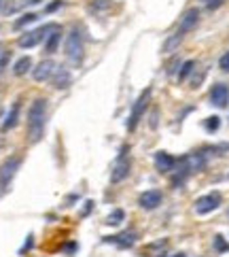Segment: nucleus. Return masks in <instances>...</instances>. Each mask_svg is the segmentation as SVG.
I'll list each match as a JSON object with an SVG mask.
<instances>
[{
    "label": "nucleus",
    "mask_w": 229,
    "mask_h": 257,
    "mask_svg": "<svg viewBox=\"0 0 229 257\" xmlns=\"http://www.w3.org/2000/svg\"><path fill=\"white\" fill-rule=\"evenodd\" d=\"M218 68L223 72H229V51H225L221 56V60H218Z\"/></svg>",
    "instance_id": "nucleus-26"
},
{
    "label": "nucleus",
    "mask_w": 229,
    "mask_h": 257,
    "mask_svg": "<svg viewBox=\"0 0 229 257\" xmlns=\"http://www.w3.org/2000/svg\"><path fill=\"white\" fill-rule=\"evenodd\" d=\"M176 166V158H172L166 151H157L155 153V168H157L161 174H170Z\"/></svg>",
    "instance_id": "nucleus-12"
},
{
    "label": "nucleus",
    "mask_w": 229,
    "mask_h": 257,
    "mask_svg": "<svg viewBox=\"0 0 229 257\" xmlns=\"http://www.w3.org/2000/svg\"><path fill=\"white\" fill-rule=\"evenodd\" d=\"M201 5H204L208 11H214V9L223 7V0H201Z\"/></svg>",
    "instance_id": "nucleus-25"
},
{
    "label": "nucleus",
    "mask_w": 229,
    "mask_h": 257,
    "mask_svg": "<svg viewBox=\"0 0 229 257\" xmlns=\"http://www.w3.org/2000/svg\"><path fill=\"white\" fill-rule=\"evenodd\" d=\"M123 219H125V213H123V208H117L115 213H111V215L106 217V223H108V225H119V223L123 221Z\"/></svg>",
    "instance_id": "nucleus-22"
},
{
    "label": "nucleus",
    "mask_w": 229,
    "mask_h": 257,
    "mask_svg": "<svg viewBox=\"0 0 229 257\" xmlns=\"http://www.w3.org/2000/svg\"><path fill=\"white\" fill-rule=\"evenodd\" d=\"M3 5H5V0H0V11H3Z\"/></svg>",
    "instance_id": "nucleus-31"
},
{
    "label": "nucleus",
    "mask_w": 229,
    "mask_h": 257,
    "mask_svg": "<svg viewBox=\"0 0 229 257\" xmlns=\"http://www.w3.org/2000/svg\"><path fill=\"white\" fill-rule=\"evenodd\" d=\"M199 24V9H189V11H185V15H182V20L178 24V32L180 34H187L195 28V26Z\"/></svg>",
    "instance_id": "nucleus-11"
},
{
    "label": "nucleus",
    "mask_w": 229,
    "mask_h": 257,
    "mask_svg": "<svg viewBox=\"0 0 229 257\" xmlns=\"http://www.w3.org/2000/svg\"><path fill=\"white\" fill-rule=\"evenodd\" d=\"M174 257H187L185 253H176V255H174Z\"/></svg>",
    "instance_id": "nucleus-30"
},
{
    "label": "nucleus",
    "mask_w": 229,
    "mask_h": 257,
    "mask_svg": "<svg viewBox=\"0 0 229 257\" xmlns=\"http://www.w3.org/2000/svg\"><path fill=\"white\" fill-rule=\"evenodd\" d=\"M7 60H9L7 56H3V58H0V70H3V68H5V64H7Z\"/></svg>",
    "instance_id": "nucleus-29"
},
{
    "label": "nucleus",
    "mask_w": 229,
    "mask_h": 257,
    "mask_svg": "<svg viewBox=\"0 0 229 257\" xmlns=\"http://www.w3.org/2000/svg\"><path fill=\"white\" fill-rule=\"evenodd\" d=\"M214 249H216L218 253H227V251H229V242L225 240L221 234H216V236H214Z\"/></svg>",
    "instance_id": "nucleus-23"
},
{
    "label": "nucleus",
    "mask_w": 229,
    "mask_h": 257,
    "mask_svg": "<svg viewBox=\"0 0 229 257\" xmlns=\"http://www.w3.org/2000/svg\"><path fill=\"white\" fill-rule=\"evenodd\" d=\"M161 200H163V196H161L159 189H149V191H142V194H140L138 204L144 210H155L161 204Z\"/></svg>",
    "instance_id": "nucleus-9"
},
{
    "label": "nucleus",
    "mask_w": 229,
    "mask_h": 257,
    "mask_svg": "<svg viewBox=\"0 0 229 257\" xmlns=\"http://www.w3.org/2000/svg\"><path fill=\"white\" fill-rule=\"evenodd\" d=\"M20 3H22V5H41L43 0H20Z\"/></svg>",
    "instance_id": "nucleus-28"
},
{
    "label": "nucleus",
    "mask_w": 229,
    "mask_h": 257,
    "mask_svg": "<svg viewBox=\"0 0 229 257\" xmlns=\"http://www.w3.org/2000/svg\"><path fill=\"white\" fill-rule=\"evenodd\" d=\"M193 68H195V60H187V62L180 64V70H178V81H180V83L189 79V75L193 72Z\"/></svg>",
    "instance_id": "nucleus-20"
},
{
    "label": "nucleus",
    "mask_w": 229,
    "mask_h": 257,
    "mask_svg": "<svg viewBox=\"0 0 229 257\" xmlns=\"http://www.w3.org/2000/svg\"><path fill=\"white\" fill-rule=\"evenodd\" d=\"M20 166H22V158H9V160H5V164L0 166V187H3V191L9 187V183L13 181V177L17 174V170H20Z\"/></svg>",
    "instance_id": "nucleus-7"
},
{
    "label": "nucleus",
    "mask_w": 229,
    "mask_h": 257,
    "mask_svg": "<svg viewBox=\"0 0 229 257\" xmlns=\"http://www.w3.org/2000/svg\"><path fill=\"white\" fill-rule=\"evenodd\" d=\"M45 121H47V100L36 98L28 111V143L36 145L43 141Z\"/></svg>",
    "instance_id": "nucleus-1"
},
{
    "label": "nucleus",
    "mask_w": 229,
    "mask_h": 257,
    "mask_svg": "<svg viewBox=\"0 0 229 257\" xmlns=\"http://www.w3.org/2000/svg\"><path fill=\"white\" fill-rule=\"evenodd\" d=\"M210 104H214L218 108H225L229 104V87L225 83H216L210 89Z\"/></svg>",
    "instance_id": "nucleus-10"
},
{
    "label": "nucleus",
    "mask_w": 229,
    "mask_h": 257,
    "mask_svg": "<svg viewBox=\"0 0 229 257\" xmlns=\"http://www.w3.org/2000/svg\"><path fill=\"white\" fill-rule=\"evenodd\" d=\"M17 119H20V102H15L11 106V111L7 113L5 121H3V130L7 132V130H11V127H15L17 125Z\"/></svg>",
    "instance_id": "nucleus-16"
},
{
    "label": "nucleus",
    "mask_w": 229,
    "mask_h": 257,
    "mask_svg": "<svg viewBox=\"0 0 229 257\" xmlns=\"http://www.w3.org/2000/svg\"><path fill=\"white\" fill-rule=\"evenodd\" d=\"M56 28H60L58 24H47V26H43V28H39V30H28V32H24L20 39H17V45H20L22 49H32L43 39H47V34L53 32Z\"/></svg>",
    "instance_id": "nucleus-3"
},
{
    "label": "nucleus",
    "mask_w": 229,
    "mask_h": 257,
    "mask_svg": "<svg viewBox=\"0 0 229 257\" xmlns=\"http://www.w3.org/2000/svg\"><path fill=\"white\" fill-rule=\"evenodd\" d=\"M159 257H168V255L166 253H159Z\"/></svg>",
    "instance_id": "nucleus-33"
},
{
    "label": "nucleus",
    "mask_w": 229,
    "mask_h": 257,
    "mask_svg": "<svg viewBox=\"0 0 229 257\" xmlns=\"http://www.w3.org/2000/svg\"><path fill=\"white\" fill-rule=\"evenodd\" d=\"M204 127L208 132H216L218 127H221V119H218L216 115H212V117H208L206 119V123H204Z\"/></svg>",
    "instance_id": "nucleus-24"
},
{
    "label": "nucleus",
    "mask_w": 229,
    "mask_h": 257,
    "mask_svg": "<svg viewBox=\"0 0 229 257\" xmlns=\"http://www.w3.org/2000/svg\"><path fill=\"white\" fill-rule=\"evenodd\" d=\"M0 191H3V187H0Z\"/></svg>",
    "instance_id": "nucleus-34"
},
{
    "label": "nucleus",
    "mask_w": 229,
    "mask_h": 257,
    "mask_svg": "<svg viewBox=\"0 0 229 257\" xmlns=\"http://www.w3.org/2000/svg\"><path fill=\"white\" fill-rule=\"evenodd\" d=\"M83 34H81L79 26H75L68 36H66V43H64V53H66L68 62L72 64V66H81V62H83Z\"/></svg>",
    "instance_id": "nucleus-2"
},
{
    "label": "nucleus",
    "mask_w": 229,
    "mask_h": 257,
    "mask_svg": "<svg viewBox=\"0 0 229 257\" xmlns=\"http://www.w3.org/2000/svg\"><path fill=\"white\" fill-rule=\"evenodd\" d=\"M136 238H138V234L132 232V229H125V232L117 234V236H106V242H115L117 246H121V249H130L136 242Z\"/></svg>",
    "instance_id": "nucleus-13"
},
{
    "label": "nucleus",
    "mask_w": 229,
    "mask_h": 257,
    "mask_svg": "<svg viewBox=\"0 0 229 257\" xmlns=\"http://www.w3.org/2000/svg\"><path fill=\"white\" fill-rule=\"evenodd\" d=\"M221 194H216V191H212V194H206V196H201L195 200V213L197 215H210V213H214V210L221 206Z\"/></svg>",
    "instance_id": "nucleus-5"
},
{
    "label": "nucleus",
    "mask_w": 229,
    "mask_h": 257,
    "mask_svg": "<svg viewBox=\"0 0 229 257\" xmlns=\"http://www.w3.org/2000/svg\"><path fill=\"white\" fill-rule=\"evenodd\" d=\"M113 7V0H91L89 3V13H104Z\"/></svg>",
    "instance_id": "nucleus-19"
},
{
    "label": "nucleus",
    "mask_w": 229,
    "mask_h": 257,
    "mask_svg": "<svg viewBox=\"0 0 229 257\" xmlns=\"http://www.w3.org/2000/svg\"><path fill=\"white\" fill-rule=\"evenodd\" d=\"M182 39H185V34H180L178 30L174 32L172 36H168V39H166V43H163V53H174V51H176V49L180 47Z\"/></svg>",
    "instance_id": "nucleus-15"
},
{
    "label": "nucleus",
    "mask_w": 229,
    "mask_h": 257,
    "mask_svg": "<svg viewBox=\"0 0 229 257\" xmlns=\"http://www.w3.org/2000/svg\"><path fill=\"white\" fill-rule=\"evenodd\" d=\"M36 20H39V15H36V13H24L20 20L13 24V28H15V30H22L24 26H28V24H32V22H36Z\"/></svg>",
    "instance_id": "nucleus-21"
},
{
    "label": "nucleus",
    "mask_w": 229,
    "mask_h": 257,
    "mask_svg": "<svg viewBox=\"0 0 229 257\" xmlns=\"http://www.w3.org/2000/svg\"><path fill=\"white\" fill-rule=\"evenodd\" d=\"M149 100H151V87H146L142 94L138 96V100L134 102V108H132V113H130V119H127V130H130V132L136 130V125H138V121L142 119L146 106H149Z\"/></svg>",
    "instance_id": "nucleus-4"
},
{
    "label": "nucleus",
    "mask_w": 229,
    "mask_h": 257,
    "mask_svg": "<svg viewBox=\"0 0 229 257\" xmlns=\"http://www.w3.org/2000/svg\"><path fill=\"white\" fill-rule=\"evenodd\" d=\"M0 56H3V43H0Z\"/></svg>",
    "instance_id": "nucleus-32"
},
{
    "label": "nucleus",
    "mask_w": 229,
    "mask_h": 257,
    "mask_svg": "<svg viewBox=\"0 0 229 257\" xmlns=\"http://www.w3.org/2000/svg\"><path fill=\"white\" fill-rule=\"evenodd\" d=\"M62 5H64V0H56V3H53V5H49V7H47V13L56 11V9H58V7H62Z\"/></svg>",
    "instance_id": "nucleus-27"
},
{
    "label": "nucleus",
    "mask_w": 229,
    "mask_h": 257,
    "mask_svg": "<svg viewBox=\"0 0 229 257\" xmlns=\"http://www.w3.org/2000/svg\"><path fill=\"white\" fill-rule=\"evenodd\" d=\"M60 41H62V34H60V28H56L53 32L47 34V39H45V51H47V53H56Z\"/></svg>",
    "instance_id": "nucleus-17"
},
{
    "label": "nucleus",
    "mask_w": 229,
    "mask_h": 257,
    "mask_svg": "<svg viewBox=\"0 0 229 257\" xmlns=\"http://www.w3.org/2000/svg\"><path fill=\"white\" fill-rule=\"evenodd\" d=\"M132 170V162L127 160V147H123L119 158L115 162V168H113V174H111V183H121L123 179H127V174Z\"/></svg>",
    "instance_id": "nucleus-6"
},
{
    "label": "nucleus",
    "mask_w": 229,
    "mask_h": 257,
    "mask_svg": "<svg viewBox=\"0 0 229 257\" xmlns=\"http://www.w3.org/2000/svg\"><path fill=\"white\" fill-rule=\"evenodd\" d=\"M70 83H72V75H70V70L62 64V66L56 68V75H53V85H56V89H66V87H70Z\"/></svg>",
    "instance_id": "nucleus-14"
},
{
    "label": "nucleus",
    "mask_w": 229,
    "mask_h": 257,
    "mask_svg": "<svg viewBox=\"0 0 229 257\" xmlns=\"http://www.w3.org/2000/svg\"><path fill=\"white\" fill-rule=\"evenodd\" d=\"M30 68H32V60L28 56H24V58H20V60L13 64V75L24 77L26 72H30Z\"/></svg>",
    "instance_id": "nucleus-18"
},
{
    "label": "nucleus",
    "mask_w": 229,
    "mask_h": 257,
    "mask_svg": "<svg viewBox=\"0 0 229 257\" xmlns=\"http://www.w3.org/2000/svg\"><path fill=\"white\" fill-rule=\"evenodd\" d=\"M56 68H58V64L53 60H43L39 66L32 68V77H34V81H39V83H45V81L53 79V75H56Z\"/></svg>",
    "instance_id": "nucleus-8"
}]
</instances>
